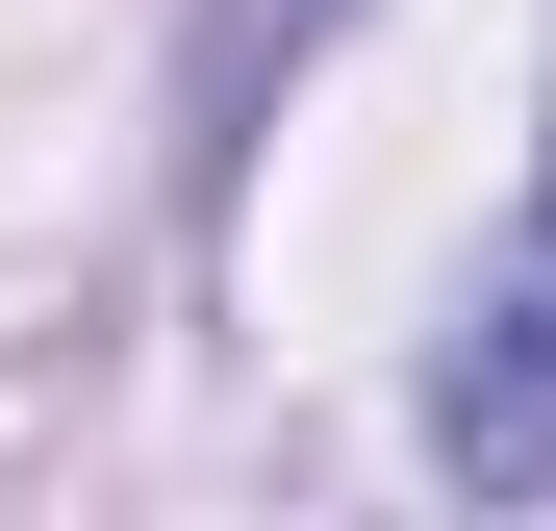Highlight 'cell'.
<instances>
[{"label": "cell", "mask_w": 556, "mask_h": 531, "mask_svg": "<svg viewBox=\"0 0 556 531\" xmlns=\"http://www.w3.org/2000/svg\"><path fill=\"white\" fill-rule=\"evenodd\" d=\"M430 456L455 481H556V228L481 279V329H455V380H430Z\"/></svg>", "instance_id": "cell-1"}]
</instances>
